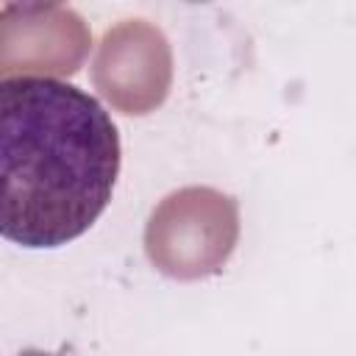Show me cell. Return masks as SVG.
<instances>
[{
    "label": "cell",
    "instance_id": "obj_1",
    "mask_svg": "<svg viewBox=\"0 0 356 356\" xmlns=\"http://www.w3.org/2000/svg\"><path fill=\"white\" fill-rule=\"evenodd\" d=\"M122 147L106 106L50 75L0 78V236L53 250L108 209Z\"/></svg>",
    "mask_w": 356,
    "mask_h": 356
}]
</instances>
